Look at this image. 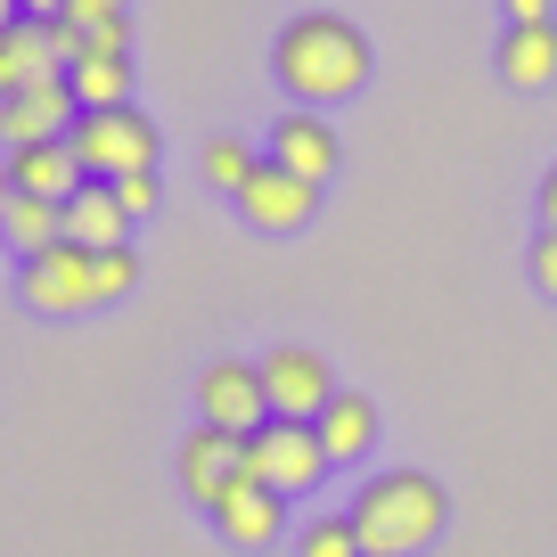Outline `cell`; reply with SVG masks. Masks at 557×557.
I'll list each match as a JSON object with an SVG mask.
<instances>
[{
	"label": "cell",
	"instance_id": "cell-1",
	"mask_svg": "<svg viewBox=\"0 0 557 557\" xmlns=\"http://www.w3.org/2000/svg\"><path fill=\"white\" fill-rule=\"evenodd\" d=\"M271 74L296 107H345L352 90L369 83V41H361V25L336 17V9H304V17L278 25Z\"/></svg>",
	"mask_w": 557,
	"mask_h": 557
},
{
	"label": "cell",
	"instance_id": "cell-2",
	"mask_svg": "<svg viewBox=\"0 0 557 557\" xmlns=\"http://www.w3.org/2000/svg\"><path fill=\"white\" fill-rule=\"evenodd\" d=\"M345 517H352V533H361L369 557H418L451 524V492L426 468H385V475H369V484L352 492Z\"/></svg>",
	"mask_w": 557,
	"mask_h": 557
},
{
	"label": "cell",
	"instance_id": "cell-3",
	"mask_svg": "<svg viewBox=\"0 0 557 557\" xmlns=\"http://www.w3.org/2000/svg\"><path fill=\"white\" fill-rule=\"evenodd\" d=\"M66 148H74V164H83L90 181H132V173H157L164 139L139 107H107V115H74Z\"/></svg>",
	"mask_w": 557,
	"mask_h": 557
},
{
	"label": "cell",
	"instance_id": "cell-4",
	"mask_svg": "<svg viewBox=\"0 0 557 557\" xmlns=\"http://www.w3.org/2000/svg\"><path fill=\"white\" fill-rule=\"evenodd\" d=\"M246 475L271 484L278 500H296V492H312L329 475V443H320L312 418H262L255 435H246Z\"/></svg>",
	"mask_w": 557,
	"mask_h": 557
},
{
	"label": "cell",
	"instance_id": "cell-5",
	"mask_svg": "<svg viewBox=\"0 0 557 557\" xmlns=\"http://www.w3.org/2000/svg\"><path fill=\"white\" fill-rule=\"evenodd\" d=\"M17 296H25V312H41V320L99 312V278H90V246H50V255L17 262Z\"/></svg>",
	"mask_w": 557,
	"mask_h": 557
},
{
	"label": "cell",
	"instance_id": "cell-6",
	"mask_svg": "<svg viewBox=\"0 0 557 557\" xmlns=\"http://www.w3.org/2000/svg\"><path fill=\"white\" fill-rule=\"evenodd\" d=\"M262 394H271V418H312L320 426V410L336 401V377L312 345H271L262 352Z\"/></svg>",
	"mask_w": 557,
	"mask_h": 557
},
{
	"label": "cell",
	"instance_id": "cell-7",
	"mask_svg": "<svg viewBox=\"0 0 557 557\" xmlns=\"http://www.w3.org/2000/svg\"><path fill=\"white\" fill-rule=\"evenodd\" d=\"M197 418H206V426H230V435H255L262 418H271L262 361H206L197 369Z\"/></svg>",
	"mask_w": 557,
	"mask_h": 557
},
{
	"label": "cell",
	"instance_id": "cell-8",
	"mask_svg": "<svg viewBox=\"0 0 557 557\" xmlns=\"http://www.w3.org/2000/svg\"><path fill=\"white\" fill-rule=\"evenodd\" d=\"M230 206L246 213V230H271V238H287V230H304V222L320 213V189H312V181H296L287 164L262 157V164H255V181H246Z\"/></svg>",
	"mask_w": 557,
	"mask_h": 557
},
{
	"label": "cell",
	"instance_id": "cell-9",
	"mask_svg": "<svg viewBox=\"0 0 557 557\" xmlns=\"http://www.w3.org/2000/svg\"><path fill=\"white\" fill-rule=\"evenodd\" d=\"M74 115H83V107H74L66 74H41L17 99H0V139H9V157H17V148H41V139H66Z\"/></svg>",
	"mask_w": 557,
	"mask_h": 557
},
{
	"label": "cell",
	"instance_id": "cell-10",
	"mask_svg": "<svg viewBox=\"0 0 557 557\" xmlns=\"http://www.w3.org/2000/svg\"><path fill=\"white\" fill-rule=\"evenodd\" d=\"M230 484H246V435H230V426H206V418H197L189 443H181V492H189L197 508H213Z\"/></svg>",
	"mask_w": 557,
	"mask_h": 557
},
{
	"label": "cell",
	"instance_id": "cell-11",
	"mask_svg": "<svg viewBox=\"0 0 557 557\" xmlns=\"http://www.w3.org/2000/svg\"><path fill=\"white\" fill-rule=\"evenodd\" d=\"M336 132H329V115L320 107H296V115H278L271 123V164H287L296 181H312V189H329L336 181Z\"/></svg>",
	"mask_w": 557,
	"mask_h": 557
},
{
	"label": "cell",
	"instance_id": "cell-12",
	"mask_svg": "<svg viewBox=\"0 0 557 557\" xmlns=\"http://www.w3.org/2000/svg\"><path fill=\"white\" fill-rule=\"evenodd\" d=\"M213 533L230 541V549H271L278 533H287V508H278V492L271 484H230L222 500H213Z\"/></svg>",
	"mask_w": 557,
	"mask_h": 557
},
{
	"label": "cell",
	"instance_id": "cell-13",
	"mask_svg": "<svg viewBox=\"0 0 557 557\" xmlns=\"http://www.w3.org/2000/svg\"><path fill=\"white\" fill-rule=\"evenodd\" d=\"M66 246H90V255L132 246V213H123V197L107 189V181H83V189L66 197Z\"/></svg>",
	"mask_w": 557,
	"mask_h": 557
},
{
	"label": "cell",
	"instance_id": "cell-14",
	"mask_svg": "<svg viewBox=\"0 0 557 557\" xmlns=\"http://www.w3.org/2000/svg\"><path fill=\"white\" fill-rule=\"evenodd\" d=\"M83 181L90 173L74 164L66 139H41V148H17V157H9V189H17V197H50V206H66Z\"/></svg>",
	"mask_w": 557,
	"mask_h": 557
},
{
	"label": "cell",
	"instance_id": "cell-15",
	"mask_svg": "<svg viewBox=\"0 0 557 557\" xmlns=\"http://www.w3.org/2000/svg\"><path fill=\"white\" fill-rule=\"evenodd\" d=\"M492 66H500L508 90H549L557 83V25H508Z\"/></svg>",
	"mask_w": 557,
	"mask_h": 557
},
{
	"label": "cell",
	"instance_id": "cell-16",
	"mask_svg": "<svg viewBox=\"0 0 557 557\" xmlns=\"http://www.w3.org/2000/svg\"><path fill=\"white\" fill-rule=\"evenodd\" d=\"M320 443H329V468L369 459V443H377V401L369 394H336L329 410H320Z\"/></svg>",
	"mask_w": 557,
	"mask_h": 557
},
{
	"label": "cell",
	"instance_id": "cell-17",
	"mask_svg": "<svg viewBox=\"0 0 557 557\" xmlns=\"http://www.w3.org/2000/svg\"><path fill=\"white\" fill-rule=\"evenodd\" d=\"M0 246H17V262L66 246V206H50V197H9V213H0Z\"/></svg>",
	"mask_w": 557,
	"mask_h": 557
},
{
	"label": "cell",
	"instance_id": "cell-18",
	"mask_svg": "<svg viewBox=\"0 0 557 557\" xmlns=\"http://www.w3.org/2000/svg\"><path fill=\"white\" fill-rule=\"evenodd\" d=\"M66 90L83 115H107V107H132V58H74Z\"/></svg>",
	"mask_w": 557,
	"mask_h": 557
},
{
	"label": "cell",
	"instance_id": "cell-19",
	"mask_svg": "<svg viewBox=\"0 0 557 557\" xmlns=\"http://www.w3.org/2000/svg\"><path fill=\"white\" fill-rule=\"evenodd\" d=\"M255 164H262L255 148L222 132V139H206V157H197V173H206V181H213V189H222V197H238L246 181H255Z\"/></svg>",
	"mask_w": 557,
	"mask_h": 557
},
{
	"label": "cell",
	"instance_id": "cell-20",
	"mask_svg": "<svg viewBox=\"0 0 557 557\" xmlns=\"http://www.w3.org/2000/svg\"><path fill=\"white\" fill-rule=\"evenodd\" d=\"M296 557H369L361 533H352V517H312L296 533Z\"/></svg>",
	"mask_w": 557,
	"mask_h": 557
},
{
	"label": "cell",
	"instance_id": "cell-21",
	"mask_svg": "<svg viewBox=\"0 0 557 557\" xmlns=\"http://www.w3.org/2000/svg\"><path fill=\"white\" fill-rule=\"evenodd\" d=\"M90 278H99V304L132 296V287H139V255H132V246H107V255H90Z\"/></svg>",
	"mask_w": 557,
	"mask_h": 557
},
{
	"label": "cell",
	"instance_id": "cell-22",
	"mask_svg": "<svg viewBox=\"0 0 557 557\" xmlns=\"http://www.w3.org/2000/svg\"><path fill=\"white\" fill-rule=\"evenodd\" d=\"M107 189L123 197V213H132V222H148V213L164 206V181L157 173H132V181H107Z\"/></svg>",
	"mask_w": 557,
	"mask_h": 557
},
{
	"label": "cell",
	"instance_id": "cell-23",
	"mask_svg": "<svg viewBox=\"0 0 557 557\" xmlns=\"http://www.w3.org/2000/svg\"><path fill=\"white\" fill-rule=\"evenodd\" d=\"M524 271H533V287L557 304V230H533V246H524Z\"/></svg>",
	"mask_w": 557,
	"mask_h": 557
},
{
	"label": "cell",
	"instance_id": "cell-24",
	"mask_svg": "<svg viewBox=\"0 0 557 557\" xmlns=\"http://www.w3.org/2000/svg\"><path fill=\"white\" fill-rule=\"evenodd\" d=\"M83 34H90V58H132V17H99Z\"/></svg>",
	"mask_w": 557,
	"mask_h": 557
},
{
	"label": "cell",
	"instance_id": "cell-25",
	"mask_svg": "<svg viewBox=\"0 0 557 557\" xmlns=\"http://www.w3.org/2000/svg\"><path fill=\"white\" fill-rule=\"evenodd\" d=\"M66 25H99V17H132V0H66L58 9Z\"/></svg>",
	"mask_w": 557,
	"mask_h": 557
},
{
	"label": "cell",
	"instance_id": "cell-26",
	"mask_svg": "<svg viewBox=\"0 0 557 557\" xmlns=\"http://www.w3.org/2000/svg\"><path fill=\"white\" fill-rule=\"evenodd\" d=\"M508 25H549V0H500Z\"/></svg>",
	"mask_w": 557,
	"mask_h": 557
},
{
	"label": "cell",
	"instance_id": "cell-27",
	"mask_svg": "<svg viewBox=\"0 0 557 557\" xmlns=\"http://www.w3.org/2000/svg\"><path fill=\"white\" fill-rule=\"evenodd\" d=\"M541 230H557V164L541 173Z\"/></svg>",
	"mask_w": 557,
	"mask_h": 557
},
{
	"label": "cell",
	"instance_id": "cell-28",
	"mask_svg": "<svg viewBox=\"0 0 557 557\" xmlns=\"http://www.w3.org/2000/svg\"><path fill=\"white\" fill-rule=\"evenodd\" d=\"M25 17H58V9H66V0H17Z\"/></svg>",
	"mask_w": 557,
	"mask_h": 557
},
{
	"label": "cell",
	"instance_id": "cell-29",
	"mask_svg": "<svg viewBox=\"0 0 557 557\" xmlns=\"http://www.w3.org/2000/svg\"><path fill=\"white\" fill-rule=\"evenodd\" d=\"M9 25H25V9H17V0H0V34H9Z\"/></svg>",
	"mask_w": 557,
	"mask_h": 557
},
{
	"label": "cell",
	"instance_id": "cell-30",
	"mask_svg": "<svg viewBox=\"0 0 557 557\" xmlns=\"http://www.w3.org/2000/svg\"><path fill=\"white\" fill-rule=\"evenodd\" d=\"M9 197H17V189H9V157H0V213H9Z\"/></svg>",
	"mask_w": 557,
	"mask_h": 557
}]
</instances>
